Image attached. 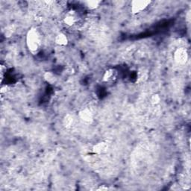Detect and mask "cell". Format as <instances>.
<instances>
[{
	"label": "cell",
	"mask_w": 191,
	"mask_h": 191,
	"mask_svg": "<svg viewBox=\"0 0 191 191\" xmlns=\"http://www.w3.org/2000/svg\"><path fill=\"white\" fill-rule=\"evenodd\" d=\"M174 59L175 62L180 64H184L188 60V53L187 50L183 48H178L174 53Z\"/></svg>",
	"instance_id": "3957f363"
},
{
	"label": "cell",
	"mask_w": 191,
	"mask_h": 191,
	"mask_svg": "<svg viewBox=\"0 0 191 191\" xmlns=\"http://www.w3.org/2000/svg\"><path fill=\"white\" fill-rule=\"evenodd\" d=\"M8 89V87L7 86H4V87H2L1 88V93L2 94H4V93H6Z\"/></svg>",
	"instance_id": "4fadbf2b"
},
{
	"label": "cell",
	"mask_w": 191,
	"mask_h": 191,
	"mask_svg": "<svg viewBox=\"0 0 191 191\" xmlns=\"http://www.w3.org/2000/svg\"><path fill=\"white\" fill-rule=\"evenodd\" d=\"M79 117L85 123H91L94 121V114L88 108L82 110L79 112Z\"/></svg>",
	"instance_id": "277c9868"
},
{
	"label": "cell",
	"mask_w": 191,
	"mask_h": 191,
	"mask_svg": "<svg viewBox=\"0 0 191 191\" xmlns=\"http://www.w3.org/2000/svg\"><path fill=\"white\" fill-rule=\"evenodd\" d=\"M73 123V117L71 115L67 114L64 116L63 119V125L65 128H70L71 125Z\"/></svg>",
	"instance_id": "ba28073f"
},
{
	"label": "cell",
	"mask_w": 191,
	"mask_h": 191,
	"mask_svg": "<svg viewBox=\"0 0 191 191\" xmlns=\"http://www.w3.org/2000/svg\"><path fill=\"white\" fill-rule=\"evenodd\" d=\"M114 75V69H108L105 72L103 75V81L104 82H109L113 79V76Z\"/></svg>",
	"instance_id": "30bf717a"
},
{
	"label": "cell",
	"mask_w": 191,
	"mask_h": 191,
	"mask_svg": "<svg viewBox=\"0 0 191 191\" xmlns=\"http://www.w3.org/2000/svg\"><path fill=\"white\" fill-rule=\"evenodd\" d=\"M63 22H64V23L66 26H72L75 24V22H76V20H75V17H74V15L68 14L67 16H66V17L64 18Z\"/></svg>",
	"instance_id": "9c48e42d"
},
{
	"label": "cell",
	"mask_w": 191,
	"mask_h": 191,
	"mask_svg": "<svg viewBox=\"0 0 191 191\" xmlns=\"http://www.w3.org/2000/svg\"><path fill=\"white\" fill-rule=\"evenodd\" d=\"M96 190H108V188L106 187H99V188H97Z\"/></svg>",
	"instance_id": "5bb4252c"
},
{
	"label": "cell",
	"mask_w": 191,
	"mask_h": 191,
	"mask_svg": "<svg viewBox=\"0 0 191 191\" xmlns=\"http://www.w3.org/2000/svg\"><path fill=\"white\" fill-rule=\"evenodd\" d=\"M161 96H160V95H158V94H153V95L151 96V99H150L151 103L155 105L159 104L160 102H161Z\"/></svg>",
	"instance_id": "7c38bea8"
},
{
	"label": "cell",
	"mask_w": 191,
	"mask_h": 191,
	"mask_svg": "<svg viewBox=\"0 0 191 191\" xmlns=\"http://www.w3.org/2000/svg\"><path fill=\"white\" fill-rule=\"evenodd\" d=\"M85 3L87 7L89 9H91V10H95V9L98 8L101 2L97 1V0H90V1L85 2Z\"/></svg>",
	"instance_id": "52a82bcc"
},
{
	"label": "cell",
	"mask_w": 191,
	"mask_h": 191,
	"mask_svg": "<svg viewBox=\"0 0 191 191\" xmlns=\"http://www.w3.org/2000/svg\"><path fill=\"white\" fill-rule=\"evenodd\" d=\"M55 41L56 44L58 45V46H66L68 44V38L63 33H60L55 37Z\"/></svg>",
	"instance_id": "8992f818"
},
{
	"label": "cell",
	"mask_w": 191,
	"mask_h": 191,
	"mask_svg": "<svg viewBox=\"0 0 191 191\" xmlns=\"http://www.w3.org/2000/svg\"><path fill=\"white\" fill-rule=\"evenodd\" d=\"M108 145L106 142H99L93 146V152L95 154H102L107 151Z\"/></svg>",
	"instance_id": "5b68a950"
},
{
	"label": "cell",
	"mask_w": 191,
	"mask_h": 191,
	"mask_svg": "<svg viewBox=\"0 0 191 191\" xmlns=\"http://www.w3.org/2000/svg\"><path fill=\"white\" fill-rule=\"evenodd\" d=\"M44 79L46 82L50 84H53L55 82V80H56V78H55V75L52 72H47L44 74Z\"/></svg>",
	"instance_id": "8fae6325"
},
{
	"label": "cell",
	"mask_w": 191,
	"mask_h": 191,
	"mask_svg": "<svg viewBox=\"0 0 191 191\" xmlns=\"http://www.w3.org/2000/svg\"><path fill=\"white\" fill-rule=\"evenodd\" d=\"M152 2L149 0H134L131 2V11L133 14H137L143 11L149 6Z\"/></svg>",
	"instance_id": "7a4b0ae2"
},
{
	"label": "cell",
	"mask_w": 191,
	"mask_h": 191,
	"mask_svg": "<svg viewBox=\"0 0 191 191\" xmlns=\"http://www.w3.org/2000/svg\"><path fill=\"white\" fill-rule=\"evenodd\" d=\"M26 44L28 48L32 52L35 53L40 49V38L38 30L35 28H32L28 32L26 35Z\"/></svg>",
	"instance_id": "6da1fadb"
}]
</instances>
